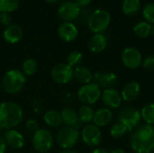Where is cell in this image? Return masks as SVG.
Segmentation results:
<instances>
[{"label":"cell","instance_id":"10","mask_svg":"<svg viewBox=\"0 0 154 153\" xmlns=\"http://www.w3.org/2000/svg\"><path fill=\"white\" fill-rule=\"evenodd\" d=\"M80 136L83 142L89 147H96L102 141V132L94 124H86L81 130Z\"/></svg>","mask_w":154,"mask_h":153},{"label":"cell","instance_id":"43","mask_svg":"<svg viewBox=\"0 0 154 153\" xmlns=\"http://www.w3.org/2000/svg\"><path fill=\"white\" fill-rule=\"evenodd\" d=\"M2 87H1V80H0V88H1Z\"/></svg>","mask_w":154,"mask_h":153},{"label":"cell","instance_id":"32","mask_svg":"<svg viewBox=\"0 0 154 153\" xmlns=\"http://www.w3.org/2000/svg\"><path fill=\"white\" fill-rule=\"evenodd\" d=\"M143 15L147 23L154 24V3H148L143 9Z\"/></svg>","mask_w":154,"mask_h":153},{"label":"cell","instance_id":"28","mask_svg":"<svg viewBox=\"0 0 154 153\" xmlns=\"http://www.w3.org/2000/svg\"><path fill=\"white\" fill-rule=\"evenodd\" d=\"M38 70V63L34 59H27L22 64V72L26 77L33 76Z\"/></svg>","mask_w":154,"mask_h":153},{"label":"cell","instance_id":"26","mask_svg":"<svg viewBox=\"0 0 154 153\" xmlns=\"http://www.w3.org/2000/svg\"><path fill=\"white\" fill-rule=\"evenodd\" d=\"M152 26L147 22H139L134 26V33L139 38H147L152 33Z\"/></svg>","mask_w":154,"mask_h":153},{"label":"cell","instance_id":"14","mask_svg":"<svg viewBox=\"0 0 154 153\" xmlns=\"http://www.w3.org/2000/svg\"><path fill=\"white\" fill-rule=\"evenodd\" d=\"M3 138L6 143V146L14 150L22 149L25 143V139L23 134L15 129L5 130Z\"/></svg>","mask_w":154,"mask_h":153},{"label":"cell","instance_id":"8","mask_svg":"<svg viewBox=\"0 0 154 153\" xmlns=\"http://www.w3.org/2000/svg\"><path fill=\"white\" fill-rule=\"evenodd\" d=\"M118 122L123 124L129 132L137 127L142 120L141 112L134 106L124 107L118 114Z\"/></svg>","mask_w":154,"mask_h":153},{"label":"cell","instance_id":"30","mask_svg":"<svg viewBox=\"0 0 154 153\" xmlns=\"http://www.w3.org/2000/svg\"><path fill=\"white\" fill-rule=\"evenodd\" d=\"M82 61H83V55L79 50L70 51L67 57V64L70 66L72 69L81 66Z\"/></svg>","mask_w":154,"mask_h":153},{"label":"cell","instance_id":"2","mask_svg":"<svg viewBox=\"0 0 154 153\" xmlns=\"http://www.w3.org/2000/svg\"><path fill=\"white\" fill-rule=\"evenodd\" d=\"M23 119V111L18 104L12 101L0 103V129H14Z\"/></svg>","mask_w":154,"mask_h":153},{"label":"cell","instance_id":"7","mask_svg":"<svg viewBox=\"0 0 154 153\" xmlns=\"http://www.w3.org/2000/svg\"><path fill=\"white\" fill-rule=\"evenodd\" d=\"M101 87L98 86V84L91 82L82 85L77 92V96L82 105L92 106L101 98Z\"/></svg>","mask_w":154,"mask_h":153},{"label":"cell","instance_id":"27","mask_svg":"<svg viewBox=\"0 0 154 153\" xmlns=\"http://www.w3.org/2000/svg\"><path fill=\"white\" fill-rule=\"evenodd\" d=\"M140 112L142 119L145 122V124L154 125V103L145 105Z\"/></svg>","mask_w":154,"mask_h":153},{"label":"cell","instance_id":"1","mask_svg":"<svg viewBox=\"0 0 154 153\" xmlns=\"http://www.w3.org/2000/svg\"><path fill=\"white\" fill-rule=\"evenodd\" d=\"M130 146L135 153H152L154 151V126L147 124L135 129L130 138Z\"/></svg>","mask_w":154,"mask_h":153},{"label":"cell","instance_id":"25","mask_svg":"<svg viewBox=\"0 0 154 153\" xmlns=\"http://www.w3.org/2000/svg\"><path fill=\"white\" fill-rule=\"evenodd\" d=\"M141 9L140 0H124L122 5V10L125 14L132 16L136 14Z\"/></svg>","mask_w":154,"mask_h":153},{"label":"cell","instance_id":"34","mask_svg":"<svg viewBox=\"0 0 154 153\" xmlns=\"http://www.w3.org/2000/svg\"><path fill=\"white\" fill-rule=\"evenodd\" d=\"M142 66L143 69L147 70H153L154 69V55L147 56L144 60H143Z\"/></svg>","mask_w":154,"mask_h":153},{"label":"cell","instance_id":"11","mask_svg":"<svg viewBox=\"0 0 154 153\" xmlns=\"http://www.w3.org/2000/svg\"><path fill=\"white\" fill-rule=\"evenodd\" d=\"M123 64L130 69H136L142 66L143 56L141 51L134 47L125 48L121 55Z\"/></svg>","mask_w":154,"mask_h":153},{"label":"cell","instance_id":"18","mask_svg":"<svg viewBox=\"0 0 154 153\" xmlns=\"http://www.w3.org/2000/svg\"><path fill=\"white\" fill-rule=\"evenodd\" d=\"M23 35V29L18 24H10L5 27L3 32V38L5 42L9 44H15L19 42Z\"/></svg>","mask_w":154,"mask_h":153},{"label":"cell","instance_id":"12","mask_svg":"<svg viewBox=\"0 0 154 153\" xmlns=\"http://www.w3.org/2000/svg\"><path fill=\"white\" fill-rule=\"evenodd\" d=\"M81 8L76 4V2L68 1L61 4L58 9V15L63 22L72 23L79 16Z\"/></svg>","mask_w":154,"mask_h":153},{"label":"cell","instance_id":"38","mask_svg":"<svg viewBox=\"0 0 154 153\" xmlns=\"http://www.w3.org/2000/svg\"><path fill=\"white\" fill-rule=\"evenodd\" d=\"M92 153H110V151H108L106 149H103V148H96Z\"/></svg>","mask_w":154,"mask_h":153},{"label":"cell","instance_id":"29","mask_svg":"<svg viewBox=\"0 0 154 153\" xmlns=\"http://www.w3.org/2000/svg\"><path fill=\"white\" fill-rule=\"evenodd\" d=\"M20 0H0V13L9 14L17 10Z\"/></svg>","mask_w":154,"mask_h":153},{"label":"cell","instance_id":"13","mask_svg":"<svg viewBox=\"0 0 154 153\" xmlns=\"http://www.w3.org/2000/svg\"><path fill=\"white\" fill-rule=\"evenodd\" d=\"M101 100L105 106L110 110L119 108L123 101L121 93L113 87L106 88L102 91Z\"/></svg>","mask_w":154,"mask_h":153},{"label":"cell","instance_id":"40","mask_svg":"<svg viewBox=\"0 0 154 153\" xmlns=\"http://www.w3.org/2000/svg\"><path fill=\"white\" fill-rule=\"evenodd\" d=\"M59 153H78L77 151H73L72 149H70V150H62L61 151H60Z\"/></svg>","mask_w":154,"mask_h":153},{"label":"cell","instance_id":"22","mask_svg":"<svg viewBox=\"0 0 154 153\" xmlns=\"http://www.w3.org/2000/svg\"><path fill=\"white\" fill-rule=\"evenodd\" d=\"M73 78H75L79 83L86 85L93 82V72L87 67L79 66L74 69Z\"/></svg>","mask_w":154,"mask_h":153},{"label":"cell","instance_id":"31","mask_svg":"<svg viewBox=\"0 0 154 153\" xmlns=\"http://www.w3.org/2000/svg\"><path fill=\"white\" fill-rule=\"evenodd\" d=\"M128 129L126 128V126H125L123 124L117 122L115 124L112 125V127L110 128V135L115 138V139H121L123 138L125 135H126V133H128Z\"/></svg>","mask_w":154,"mask_h":153},{"label":"cell","instance_id":"42","mask_svg":"<svg viewBox=\"0 0 154 153\" xmlns=\"http://www.w3.org/2000/svg\"><path fill=\"white\" fill-rule=\"evenodd\" d=\"M152 33L153 34V36H154V24L152 25Z\"/></svg>","mask_w":154,"mask_h":153},{"label":"cell","instance_id":"21","mask_svg":"<svg viewBox=\"0 0 154 153\" xmlns=\"http://www.w3.org/2000/svg\"><path fill=\"white\" fill-rule=\"evenodd\" d=\"M43 122L51 128H59L62 124L60 112L55 109H49L43 114Z\"/></svg>","mask_w":154,"mask_h":153},{"label":"cell","instance_id":"17","mask_svg":"<svg viewBox=\"0 0 154 153\" xmlns=\"http://www.w3.org/2000/svg\"><path fill=\"white\" fill-rule=\"evenodd\" d=\"M141 94V85L137 81L128 82L122 89V99L125 102H134Z\"/></svg>","mask_w":154,"mask_h":153},{"label":"cell","instance_id":"16","mask_svg":"<svg viewBox=\"0 0 154 153\" xmlns=\"http://www.w3.org/2000/svg\"><path fill=\"white\" fill-rule=\"evenodd\" d=\"M118 80V77L115 72H96L93 73V82L98 84L100 87L104 89L113 87Z\"/></svg>","mask_w":154,"mask_h":153},{"label":"cell","instance_id":"3","mask_svg":"<svg viewBox=\"0 0 154 153\" xmlns=\"http://www.w3.org/2000/svg\"><path fill=\"white\" fill-rule=\"evenodd\" d=\"M26 84V76L22 70L11 69L7 70L1 79V87L3 90L9 94L14 95L22 91Z\"/></svg>","mask_w":154,"mask_h":153},{"label":"cell","instance_id":"37","mask_svg":"<svg viewBox=\"0 0 154 153\" xmlns=\"http://www.w3.org/2000/svg\"><path fill=\"white\" fill-rule=\"evenodd\" d=\"M91 0H76V4L81 8V7H85L87 5H88L90 4Z\"/></svg>","mask_w":154,"mask_h":153},{"label":"cell","instance_id":"39","mask_svg":"<svg viewBox=\"0 0 154 153\" xmlns=\"http://www.w3.org/2000/svg\"><path fill=\"white\" fill-rule=\"evenodd\" d=\"M110 153H126V152H125V150L120 149V148H117V149H115V150L111 151Z\"/></svg>","mask_w":154,"mask_h":153},{"label":"cell","instance_id":"44","mask_svg":"<svg viewBox=\"0 0 154 153\" xmlns=\"http://www.w3.org/2000/svg\"><path fill=\"white\" fill-rule=\"evenodd\" d=\"M1 14H1V13H0V17H1Z\"/></svg>","mask_w":154,"mask_h":153},{"label":"cell","instance_id":"41","mask_svg":"<svg viewBox=\"0 0 154 153\" xmlns=\"http://www.w3.org/2000/svg\"><path fill=\"white\" fill-rule=\"evenodd\" d=\"M45 1L49 4H56L59 0H45Z\"/></svg>","mask_w":154,"mask_h":153},{"label":"cell","instance_id":"19","mask_svg":"<svg viewBox=\"0 0 154 153\" xmlns=\"http://www.w3.org/2000/svg\"><path fill=\"white\" fill-rule=\"evenodd\" d=\"M113 117H114V115H113L112 110L106 107L99 108L95 111L92 123L99 128L105 127L111 124V122L113 121Z\"/></svg>","mask_w":154,"mask_h":153},{"label":"cell","instance_id":"6","mask_svg":"<svg viewBox=\"0 0 154 153\" xmlns=\"http://www.w3.org/2000/svg\"><path fill=\"white\" fill-rule=\"evenodd\" d=\"M79 135L80 133L77 127L65 125L58 131L56 142L62 150H70L78 143Z\"/></svg>","mask_w":154,"mask_h":153},{"label":"cell","instance_id":"23","mask_svg":"<svg viewBox=\"0 0 154 153\" xmlns=\"http://www.w3.org/2000/svg\"><path fill=\"white\" fill-rule=\"evenodd\" d=\"M62 124H64L66 126H72L77 127L79 123V117L78 113L76 110H74L72 107H65L60 112Z\"/></svg>","mask_w":154,"mask_h":153},{"label":"cell","instance_id":"5","mask_svg":"<svg viewBox=\"0 0 154 153\" xmlns=\"http://www.w3.org/2000/svg\"><path fill=\"white\" fill-rule=\"evenodd\" d=\"M54 137L52 133L44 128H39L32 137V145L39 153H48L53 147Z\"/></svg>","mask_w":154,"mask_h":153},{"label":"cell","instance_id":"15","mask_svg":"<svg viewBox=\"0 0 154 153\" xmlns=\"http://www.w3.org/2000/svg\"><path fill=\"white\" fill-rule=\"evenodd\" d=\"M58 35L62 41L71 42L78 38L79 30L73 23L63 22L58 27Z\"/></svg>","mask_w":154,"mask_h":153},{"label":"cell","instance_id":"9","mask_svg":"<svg viewBox=\"0 0 154 153\" xmlns=\"http://www.w3.org/2000/svg\"><path fill=\"white\" fill-rule=\"evenodd\" d=\"M74 69L67 63H58L53 66L51 71V77L55 83L66 85L73 79Z\"/></svg>","mask_w":154,"mask_h":153},{"label":"cell","instance_id":"33","mask_svg":"<svg viewBox=\"0 0 154 153\" xmlns=\"http://www.w3.org/2000/svg\"><path fill=\"white\" fill-rule=\"evenodd\" d=\"M25 130L28 132V133H34L40 127H39V124L36 120L34 119H29L25 122Z\"/></svg>","mask_w":154,"mask_h":153},{"label":"cell","instance_id":"35","mask_svg":"<svg viewBox=\"0 0 154 153\" xmlns=\"http://www.w3.org/2000/svg\"><path fill=\"white\" fill-rule=\"evenodd\" d=\"M0 22L5 26H9L11 24V16L9 14H2L0 17Z\"/></svg>","mask_w":154,"mask_h":153},{"label":"cell","instance_id":"24","mask_svg":"<svg viewBox=\"0 0 154 153\" xmlns=\"http://www.w3.org/2000/svg\"><path fill=\"white\" fill-rule=\"evenodd\" d=\"M78 113V117H79V123L82 124H88L93 122V117H94V109L92 108L91 106H87V105H82L79 110L77 111Z\"/></svg>","mask_w":154,"mask_h":153},{"label":"cell","instance_id":"20","mask_svg":"<svg viewBox=\"0 0 154 153\" xmlns=\"http://www.w3.org/2000/svg\"><path fill=\"white\" fill-rule=\"evenodd\" d=\"M107 45L106 37L103 33H95L88 41V49L93 53L103 52Z\"/></svg>","mask_w":154,"mask_h":153},{"label":"cell","instance_id":"36","mask_svg":"<svg viewBox=\"0 0 154 153\" xmlns=\"http://www.w3.org/2000/svg\"><path fill=\"white\" fill-rule=\"evenodd\" d=\"M6 148H7L6 143H5V140H4L3 136L0 135V153H5V151H6Z\"/></svg>","mask_w":154,"mask_h":153},{"label":"cell","instance_id":"4","mask_svg":"<svg viewBox=\"0 0 154 153\" xmlns=\"http://www.w3.org/2000/svg\"><path fill=\"white\" fill-rule=\"evenodd\" d=\"M111 15L105 9H97L93 11L88 18V26L94 33H102L109 26Z\"/></svg>","mask_w":154,"mask_h":153}]
</instances>
